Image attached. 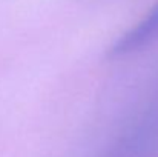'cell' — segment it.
<instances>
[{
    "instance_id": "obj_1",
    "label": "cell",
    "mask_w": 158,
    "mask_h": 157,
    "mask_svg": "<svg viewBox=\"0 0 158 157\" xmlns=\"http://www.w3.org/2000/svg\"><path fill=\"white\" fill-rule=\"evenodd\" d=\"M138 33L148 40L158 37V3L138 22Z\"/></svg>"
}]
</instances>
